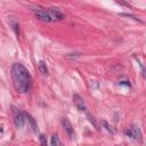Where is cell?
<instances>
[{
  "instance_id": "52a82bcc",
  "label": "cell",
  "mask_w": 146,
  "mask_h": 146,
  "mask_svg": "<svg viewBox=\"0 0 146 146\" xmlns=\"http://www.w3.org/2000/svg\"><path fill=\"white\" fill-rule=\"evenodd\" d=\"M62 124H63L64 130L67 132L68 137H70V138H73V137H74V130H73V127H72L71 122L68 121V119H67V117H63V120H62Z\"/></svg>"
},
{
  "instance_id": "2e32d148",
  "label": "cell",
  "mask_w": 146,
  "mask_h": 146,
  "mask_svg": "<svg viewBox=\"0 0 146 146\" xmlns=\"http://www.w3.org/2000/svg\"><path fill=\"white\" fill-rule=\"evenodd\" d=\"M80 56H81V54H68V55H66V58L67 59H74V58L80 57Z\"/></svg>"
},
{
  "instance_id": "8992f818",
  "label": "cell",
  "mask_w": 146,
  "mask_h": 146,
  "mask_svg": "<svg viewBox=\"0 0 146 146\" xmlns=\"http://www.w3.org/2000/svg\"><path fill=\"white\" fill-rule=\"evenodd\" d=\"M73 102H74V104H75V106L78 107L79 111L84 112V113L88 111V108H87V106H86L83 99H82L78 94H74V95H73Z\"/></svg>"
},
{
  "instance_id": "ac0fdd59",
  "label": "cell",
  "mask_w": 146,
  "mask_h": 146,
  "mask_svg": "<svg viewBox=\"0 0 146 146\" xmlns=\"http://www.w3.org/2000/svg\"><path fill=\"white\" fill-rule=\"evenodd\" d=\"M120 84H122V86H128V87H130V83H129V81H121V82H119Z\"/></svg>"
},
{
  "instance_id": "9a60e30c",
  "label": "cell",
  "mask_w": 146,
  "mask_h": 146,
  "mask_svg": "<svg viewBox=\"0 0 146 146\" xmlns=\"http://www.w3.org/2000/svg\"><path fill=\"white\" fill-rule=\"evenodd\" d=\"M135 58H136V60H137V62H138V64H139V67H140V70H141V75L145 78V68H144V66H143L141 62L139 60V58H138L137 56H135Z\"/></svg>"
},
{
  "instance_id": "277c9868",
  "label": "cell",
  "mask_w": 146,
  "mask_h": 146,
  "mask_svg": "<svg viewBox=\"0 0 146 146\" xmlns=\"http://www.w3.org/2000/svg\"><path fill=\"white\" fill-rule=\"evenodd\" d=\"M14 123L17 128H23L24 124H25V117H24V114L23 112L14 108Z\"/></svg>"
},
{
  "instance_id": "8fae6325",
  "label": "cell",
  "mask_w": 146,
  "mask_h": 146,
  "mask_svg": "<svg viewBox=\"0 0 146 146\" xmlns=\"http://www.w3.org/2000/svg\"><path fill=\"white\" fill-rule=\"evenodd\" d=\"M10 24H11V26H13V29H14L16 35L18 36V35H19V24H18V22H16V21H11Z\"/></svg>"
},
{
  "instance_id": "9c48e42d",
  "label": "cell",
  "mask_w": 146,
  "mask_h": 146,
  "mask_svg": "<svg viewBox=\"0 0 146 146\" xmlns=\"http://www.w3.org/2000/svg\"><path fill=\"white\" fill-rule=\"evenodd\" d=\"M38 68H39L40 73H42L43 75H47L48 74V68H47V65H46V63L43 60H40L38 63Z\"/></svg>"
},
{
  "instance_id": "ba28073f",
  "label": "cell",
  "mask_w": 146,
  "mask_h": 146,
  "mask_svg": "<svg viewBox=\"0 0 146 146\" xmlns=\"http://www.w3.org/2000/svg\"><path fill=\"white\" fill-rule=\"evenodd\" d=\"M23 114H24L25 121H27V122L30 123L32 130H33V131H38V124H36V122H35V120L33 119V116H32L30 113H27V112H23Z\"/></svg>"
},
{
  "instance_id": "5b68a950",
  "label": "cell",
  "mask_w": 146,
  "mask_h": 146,
  "mask_svg": "<svg viewBox=\"0 0 146 146\" xmlns=\"http://www.w3.org/2000/svg\"><path fill=\"white\" fill-rule=\"evenodd\" d=\"M48 11H49V15H50V18H51L52 22L62 21V19L64 18V15L58 10V8L50 7V8H48Z\"/></svg>"
},
{
  "instance_id": "3957f363",
  "label": "cell",
  "mask_w": 146,
  "mask_h": 146,
  "mask_svg": "<svg viewBox=\"0 0 146 146\" xmlns=\"http://www.w3.org/2000/svg\"><path fill=\"white\" fill-rule=\"evenodd\" d=\"M125 135H127L128 137L135 139V140L141 141V131H140L139 127L136 125V124L131 125V128H129L128 130H125Z\"/></svg>"
},
{
  "instance_id": "30bf717a",
  "label": "cell",
  "mask_w": 146,
  "mask_h": 146,
  "mask_svg": "<svg viewBox=\"0 0 146 146\" xmlns=\"http://www.w3.org/2000/svg\"><path fill=\"white\" fill-rule=\"evenodd\" d=\"M51 146H59L58 133H52V136H51Z\"/></svg>"
},
{
  "instance_id": "7a4b0ae2",
  "label": "cell",
  "mask_w": 146,
  "mask_h": 146,
  "mask_svg": "<svg viewBox=\"0 0 146 146\" xmlns=\"http://www.w3.org/2000/svg\"><path fill=\"white\" fill-rule=\"evenodd\" d=\"M33 11H34V14H35V16H36V18L39 21L44 22V23H51L52 22L51 18H50V15H49L48 9H46V8L36 5V6L33 7Z\"/></svg>"
},
{
  "instance_id": "7c38bea8",
  "label": "cell",
  "mask_w": 146,
  "mask_h": 146,
  "mask_svg": "<svg viewBox=\"0 0 146 146\" xmlns=\"http://www.w3.org/2000/svg\"><path fill=\"white\" fill-rule=\"evenodd\" d=\"M86 114H87V116H88V120H89V121H90V122L92 123V125H94V127H95V128H96V129L98 130L99 128H98V124H97V122H96V120L94 119V116H92V115H91V114H90V113H89L88 111L86 112Z\"/></svg>"
},
{
  "instance_id": "e0dca14e",
  "label": "cell",
  "mask_w": 146,
  "mask_h": 146,
  "mask_svg": "<svg viewBox=\"0 0 146 146\" xmlns=\"http://www.w3.org/2000/svg\"><path fill=\"white\" fill-rule=\"evenodd\" d=\"M103 125H104V127L106 128V130H108L110 132H112V133H114V130H113V129H111V127H110V125L107 124V122H105V121H103Z\"/></svg>"
},
{
  "instance_id": "4fadbf2b",
  "label": "cell",
  "mask_w": 146,
  "mask_h": 146,
  "mask_svg": "<svg viewBox=\"0 0 146 146\" xmlns=\"http://www.w3.org/2000/svg\"><path fill=\"white\" fill-rule=\"evenodd\" d=\"M120 16H123V17H130V18H132V19H135V21H138V22H141L138 17H136L135 15H131V14H124V13H121V14H119Z\"/></svg>"
},
{
  "instance_id": "6da1fadb",
  "label": "cell",
  "mask_w": 146,
  "mask_h": 146,
  "mask_svg": "<svg viewBox=\"0 0 146 146\" xmlns=\"http://www.w3.org/2000/svg\"><path fill=\"white\" fill-rule=\"evenodd\" d=\"M11 80L14 88L18 94H26L30 91L32 86V79L30 72L23 64L15 63L11 66Z\"/></svg>"
},
{
  "instance_id": "5bb4252c",
  "label": "cell",
  "mask_w": 146,
  "mask_h": 146,
  "mask_svg": "<svg viewBox=\"0 0 146 146\" xmlns=\"http://www.w3.org/2000/svg\"><path fill=\"white\" fill-rule=\"evenodd\" d=\"M39 139H40L41 146H47V138H46L44 135H40V136H39Z\"/></svg>"
}]
</instances>
